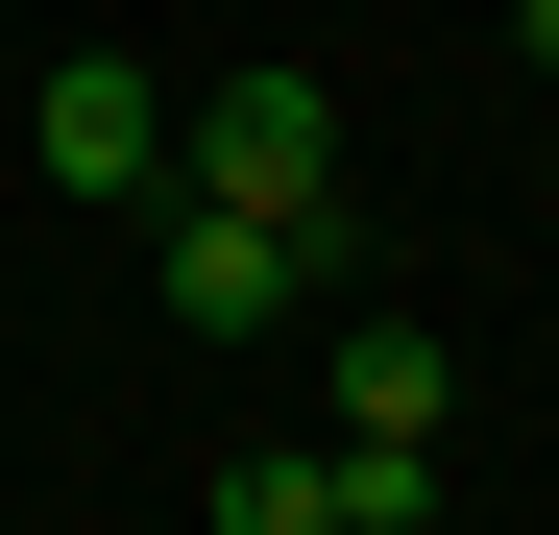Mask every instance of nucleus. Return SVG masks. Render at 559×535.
<instances>
[{
    "instance_id": "20e7f679",
    "label": "nucleus",
    "mask_w": 559,
    "mask_h": 535,
    "mask_svg": "<svg viewBox=\"0 0 559 535\" xmlns=\"http://www.w3.org/2000/svg\"><path fill=\"white\" fill-rule=\"evenodd\" d=\"M317 414H341V463H438V414H462V366H438V317H341V366H317Z\"/></svg>"
},
{
    "instance_id": "39448f33",
    "label": "nucleus",
    "mask_w": 559,
    "mask_h": 535,
    "mask_svg": "<svg viewBox=\"0 0 559 535\" xmlns=\"http://www.w3.org/2000/svg\"><path fill=\"white\" fill-rule=\"evenodd\" d=\"M195 535H341V438H243Z\"/></svg>"
},
{
    "instance_id": "7ed1b4c3",
    "label": "nucleus",
    "mask_w": 559,
    "mask_h": 535,
    "mask_svg": "<svg viewBox=\"0 0 559 535\" xmlns=\"http://www.w3.org/2000/svg\"><path fill=\"white\" fill-rule=\"evenodd\" d=\"M25 146H49V195H170V98H146L122 49H73L49 98H25Z\"/></svg>"
},
{
    "instance_id": "f257e3e1",
    "label": "nucleus",
    "mask_w": 559,
    "mask_h": 535,
    "mask_svg": "<svg viewBox=\"0 0 559 535\" xmlns=\"http://www.w3.org/2000/svg\"><path fill=\"white\" fill-rule=\"evenodd\" d=\"M170 195H267V219H317V195H341V98H317L293 49H243L219 98H170Z\"/></svg>"
},
{
    "instance_id": "423d86ee",
    "label": "nucleus",
    "mask_w": 559,
    "mask_h": 535,
    "mask_svg": "<svg viewBox=\"0 0 559 535\" xmlns=\"http://www.w3.org/2000/svg\"><path fill=\"white\" fill-rule=\"evenodd\" d=\"M511 49H535V73H559V0H511Z\"/></svg>"
},
{
    "instance_id": "f03ea898",
    "label": "nucleus",
    "mask_w": 559,
    "mask_h": 535,
    "mask_svg": "<svg viewBox=\"0 0 559 535\" xmlns=\"http://www.w3.org/2000/svg\"><path fill=\"white\" fill-rule=\"evenodd\" d=\"M317 268H341V195H317V219H267V195H170V317H195V341H267Z\"/></svg>"
}]
</instances>
